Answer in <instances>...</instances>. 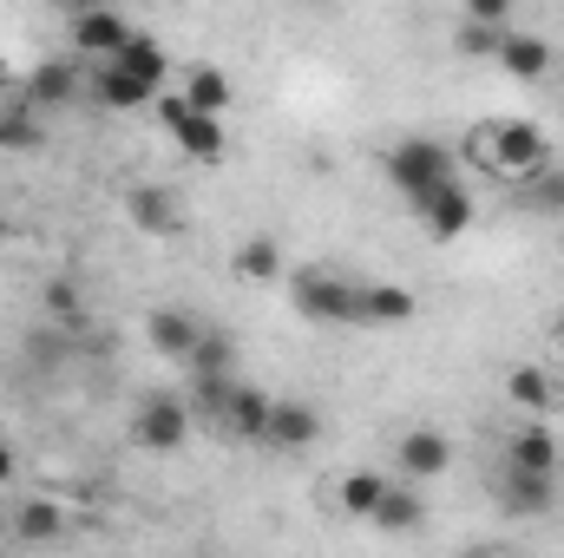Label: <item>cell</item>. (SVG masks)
<instances>
[{
  "mask_svg": "<svg viewBox=\"0 0 564 558\" xmlns=\"http://www.w3.org/2000/svg\"><path fill=\"white\" fill-rule=\"evenodd\" d=\"M473 158L492 178H539V171H552V139L532 119H492L473 132Z\"/></svg>",
  "mask_w": 564,
  "mask_h": 558,
  "instance_id": "1",
  "label": "cell"
},
{
  "mask_svg": "<svg viewBox=\"0 0 564 558\" xmlns=\"http://www.w3.org/2000/svg\"><path fill=\"white\" fill-rule=\"evenodd\" d=\"M289 296L308 322H361V282L335 277V270H295Z\"/></svg>",
  "mask_w": 564,
  "mask_h": 558,
  "instance_id": "2",
  "label": "cell"
},
{
  "mask_svg": "<svg viewBox=\"0 0 564 558\" xmlns=\"http://www.w3.org/2000/svg\"><path fill=\"white\" fill-rule=\"evenodd\" d=\"M381 164H388V178H394L408 197H426L433 184H446V178H453V151H446V144H433V139H401Z\"/></svg>",
  "mask_w": 564,
  "mask_h": 558,
  "instance_id": "3",
  "label": "cell"
},
{
  "mask_svg": "<svg viewBox=\"0 0 564 558\" xmlns=\"http://www.w3.org/2000/svg\"><path fill=\"white\" fill-rule=\"evenodd\" d=\"M158 119H164V132L177 139V151H184V158H197V164H217V158L230 151V132H224V119H197V112L184 106V93L158 99Z\"/></svg>",
  "mask_w": 564,
  "mask_h": 558,
  "instance_id": "4",
  "label": "cell"
},
{
  "mask_svg": "<svg viewBox=\"0 0 564 558\" xmlns=\"http://www.w3.org/2000/svg\"><path fill=\"white\" fill-rule=\"evenodd\" d=\"M132 440L151 447V453H177L191 440V401L177 395H144L139 415H132Z\"/></svg>",
  "mask_w": 564,
  "mask_h": 558,
  "instance_id": "5",
  "label": "cell"
},
{
  "mask_svg": "<svg viewBox=\"0 0 564 558\" xmlns=\"http://www.w3.org/2000/svg\"><path fill=\"white\" fill-rule=\"evenodd\" d=\"M414 211H421V224H426L433 244H453V237L473 224V191H466L459 178H446V184H433L426 197H414Z\"/></svg>",
  "mask_w": 564,
  "mask_h": 558,
  "instance_id": "6",
  "label": "cell"
},
{
  "mask_svg": "<svg viewBox=\"0 0 564 558\" xmlns=\"http://www.w3.org/2000/svg\"><path fill=\"white\" fill-rule=\"evenodd\" d=\"M126 40H132V26H126V13H112V7H79L73 13V53H99L106 66L126 53Z\"/></svg>",
  "mask_w": 564,
  "mask_h": 558,
  "instance_id": "7",
  "label": "cell"
},
{
  "mask_svg": "<svg viewBox=\"0 0 564 558\" xmlns=\"http://www.w3.org/2000/svg\"><path fill=\"white\" fill-rule=\"evenodd\" d=\"M151 348L164 355V362H177V368H191V355H197V342H204V322L191 315V309H151Z\"/></svg>",
  "mask_w": 564,
  "mask_h": 558,
  "instance_id": "8",
  "label": "cell"
},
{
  "mask_svg": "<svg viewBox=\"0 0 564 558\" xmlns=\"http://www.w3.org/2000/svg\"><path fill=\"white\" fill-rule=\"evenodd\" d=\"M552 500H558V480H545V473H519V466L499 473V506H506V513L532 519V513H552Z\"/></svg>",
  "mask_w": 564,
  "mask_h": 558,
  "instance_id": "9",
  "label": "cell"
},
{
  "mask_svg": "<svg viewBox=\"0 0 564 558\" xmlns=\"http://www.w3.org/2000/svg\"><path fill=\"white\" fill-rule=\"evenodd\" d=\"M446 466H453V440H446V433H433V427L401 433V473H408V480H440Z\"/></svg>",
  "mask_w": 564,
  "mask_h": 558,
  "instance_id": "10",
  "label": "cell"
},
{
  "mask_svg": "<svg viewBox=\"0 0 564 558\" xmlns=\"http://www.w3.org/2000/svg\"><path fill=\"white\" fill-rule=\"evenodd\" d=\"M558 433L545 427V420H532V427H519L512 433V460L506 466H519V473H545V480H558Z\"/></svg>",
  "mask_w": 564,
  "mask_h": 558,
  "instance_id": "11",
  "label": "cell"
},
{
  "mask_svg": "<svg viewBox=\"0 0 564 558\" xmlns=\"http://www.w3.org/2000/svg\"><path fill=\"white\" fill-rule=\"evenodd\" d=\"M230 99H237L230 73H217V66H191V73H184V106H191L197 119H224Z\"/></svg>",
  "mask_w": 564,
  "mask_h": 558,
  "instance_id": "12",
  "label": "cell"
},
{
  "mask_svg": "<svg viewBox=\"0 0 564 558\" xmlns=\"http://www.w3.org/2000/svg\"><path fill=\"white\" fill-rule=\"evenodd\" d=\"M112 66H119L126 79H139V86H151V93H158V86L171 79V53H164V46H158L151 33H132V40H126V53H119Z\"/></svg>",
  "mask_w": 564,
  "mask_h": 558,
  "instance_id": "13",
  "label": "cell"
},
{
  "mask_svg": "<svg viewBox=\"0 0 564 558\" xmlns=\"http://www.w3.org/2000/svg\"><path fill=\"white\" fill-rule=\"evenodd\" d=\"M270 408H276L270 395H257V388L237 382V395L224 401V427H230L237 440H270Z\"/></svg>",
  "mask_w": 564,
  "mask_h": 558,
  "instance_id": "14",
  "label": "cell"
},
{
  "mask_svg": "<svg viewBox=\"0 0 564 558\" xmlns=\"http://www.w3.org/2000/svg\"><path fill=\"white\" fill-rule=\"evenodd\" d=\"M388 486H394L388 473L355 466V473H341V493H335V500H341V513H348V519H375V506L388 500Z\"/></svg>",
  "mask_w": 564,
  "mask_h": 558,
  "instance_id": "15",
  "label": "cell"
},
{
  "mask_svg": "<svg viewBox=\"0 0 564 558\" xmlns=\"http://www.w3.org/2000/svg\"><path fill=\"white\" fill-rule=\"evenodd\" d=\"M73 519H66V506L59 500H20V513H13V539H26V546H46V539H59Z\"/></svg>",
  "mask_w": 564,
  "mask_h": 558,
  "instance_id": "16",
  "label": "cell"
},
{
  "mask_svg": "<svg viewBox=\"0 0 564 558\" xmlns=\"http://www.w3.org/2000/svg\"><path fill=\"white\" fill-rule=\"evenodd\" d=\"M126 211H132V224L151 230V237H171V230H177V197H171L164 184H139V191L126 197Z\"/></svg>",
  "mask_w": 564,
  "mask_h": 558,
  "instance_id": "17",
  "label": "cell"
},
{
  "mask_svg": "<svg viewBox=\"0 0 564 558\" xmlns=\"http://www.w3.org/2000/svg\"><path fill=\"white\" fill-rule=\"evenodd\" d=\"M499 66H506L512 79H545V73H552V46L532 40V33H506V40H499Z\"/></svg>",
  "mask_w": 564,
  "mask_h": 558,
  "instance_id": "18",
  "label": "cell"
},
{
  "mask_svg": "<svg viewBox=\"0 0 564 558\" xmlns=\"http://www.w3.org/2000/svg\"><path fill=\"white\" fill-rule=\"evenodd\" d=\"M79 93V66L73 60H46V66H33V79H26V106H66Z\"/></svg>",
  "mask_w": 564,
  "mask_h": 558,
  "instance_id": "19",
  "label": "cell"
},
{
  "mask_svg": "<svg viewBox=\"0 0 564 558\" xmlns=\"http://www.w3.org/2000/svg\"><path fill=\"white\" fill-rule=\"evenodd\" d=\"M315 433H322V415L308 401H276L270 408V440L276 447H315Z\"/></svg>",
  "mask_w": 564,
  "mask_h": 558,
  "instance_id": "20",
  "label": "cell"
},
{
  "mask_svg": "<svg viewBox=\"0 0 564 558\" xmlns=\"http://www.w3.org/2000/svg\"><path fill=\"white\" fill-rule=\"evenodd\" d=\"M361 322H414V289H401V282H375V289H361Z\"/></svg>",
  "mask_w": 564,
  "mask_h": 558,
  "instance_id": "21",
  "label": "cell"
},
{
  "mask_svg": "<svg viewBox=\"0 0 564 558\" xmlns=\"http://www.w3.org/2000/svg\"><path fill=\"white\" fill-rule=\"evenodd\" d=\"M506 395H512L525 415H539V420L558 408V388H552V375H545V368H512V375H506Z\"/></svg>",
  "mask_w": 564,
  "mask_h": 558,
  "instance_id": "22",
  "label": "cell"
},
{
  "mask_svg": "<svg viewBox=\"0 0 564 558\" xmlns=\"http://www.w3.org/2000/svg\"><path fill=\"white\" fill-rule=\"evenodd\" d=\"M421 519H426L421 493H414V486H401V480H394V486H388V500L375 506V526H381V533H421Z\"/></svg>",
  "mask_w": 564,
  "mask_h": 558,
  "instance_id": "23",
  "label": "cell"
},
{
  "mask_svg": "<svg viewBox=\"0 0 564 558\" xmlns=\"http://www.w3.org/2000/svg\"><path fill=\"white\" fill-rule=\"evenodd\" d=\"M237 368V342L224 335V329H204V342H197V355H191V382H217V375H230Z\"/></svg>",
  "mask_w": 564,
  "mask_h": 558,
  "instance_id": "24",
  "label": "cell"
},
{
  "mask_svg": "<svg viewBox=\"0 0 564 558\" xmlns=\"http://www.w3.org/2000/svg\"><path fill=\"white\" fill-rule=\"evenodd\" d=\"M93 93H99V106H112V112H132V106H151V99H158L151 86H139V79H126L119 66H106Z\"/></svg>",
  "mask_w": 564,
  "mask_h": 558,
  "instance_id": "25",
  "label": "cell"
},
{
  "mask_svg": "<svg viewBox=\"0 0 564 558\" xmlns=\"http://www.w3.org/2000/svg\"><path fill=\"white\" fill-rule=\"evenodd\" d=\"M237 277H250V282L282 277V250H276V237H250V244L237 250Z\"/></svg>",
  "mask_w": 564,
  "mask_h": 558,
  "instance_id": "26",
  "label": "cell"
},
{
  "mask_svg": "<svg viewBox=\"0 0 564 558\" xmlns=\"http://www.w3.org/2000/svg\"><path fill=\"white\" fill-rule=\"evenodd\" d=\"M33 144H40L33 106H0V151H33Z\"/></svg>",
  "mask_w": 564,
  "mask_h": 558,
  "instance_id": "27",
  "label": "cell"
},
{
  "mask_svg": "<svg viewBox=\"0 0 564 558\" xmlns=\"http://www.w3.org/2000/svg\"><path fill=\"white\" fill-rule=\"evenodd\" d=\"M46 309H53V322H59V329H79V322H86V296H79V282L53 277V282H46Z\"/></svg>",
  "mask_w": 564,
  "mask_h": 558,
  "instance_id": "28",
  "label": "cell"
},
{
  "mask_svg": "<svg viewBox=\"0 0 564 558\" xmlns=\"http://www.w3.org/2000/svg\"><path fill=\"white\" fill-rule=\"evenodd\" d=\"M532 204L558 217L564 211V171H539V178H532Z\"/></svg>",
  "mask_w": 564,
  "mask_h": 558,
  "instance_id": "29",
  "label": "cell"
},
{
  "mask_svg": "<svg viewBox=\"0 0 564 558\" xmlns=\"http://www.w3.org/2000/svg\"><path fill=\"white\" fill-rule=\"evenodd\" d=\"M466 20H473V26H492V33H506L512 7H506V0H466Z\"/></svg>",
  "mask_w": 564,
  "mask_h": 558,
  "instance_id": "30",
  "label": "cell"
},
{
  "mask_svg": "<svg viewBox=\"0 0 564 558\" xmlns=\"http://www.w3.org/2000/svg\"><path fill=\"white\" fill-rule=\"evenodd\" d=\"M499 40H506V33H492V26H473V20L459 26V53H492V60H499Z\"/></svg>",
  "mask_w": 564,
  "mask_h": 558,
  "instance_id": "31",
  "label": "cell"
},
{
  "mask_svg": "<svg viewBox=\"0 0 564 558\" xmlns=\"http://www.w3.org/2000/svg\"><path fill=\"white\" fill-rule=\"evenodd\" d=\"M7 480H13V453L0 447V486H7Z\"/></svg>",
  "mask_w": 564,
  "mask_h": 558,
  "instance_id": "32",
  "label": "cell"
},
{
  "mask_svg": "<svg viewBox=\"0 0 564 558\" xmlns=\"http://www.w3.org/2000/svg\"><path fill=\"white\" fill-rule=\"evenodd\" d=\"M7 86H13V66H7V60H0V93H7Z\"/></svg>",
  "mask_w": 564,
  "mask_h": 558,
  "instance_id": "33",
  "label": "cell"
},
{
  "mask_svg": "<svg viewBox=\"0 0 564 558\" xmlns=\"http://www.w3.org/2000/svg\"><path fill=\"white\" fill-rule=\"evenodd\" d=\"M466 558H506V552H486V546H479V552H466Z\"/></svg>",
  "mask_w": 564,
  "mask_h": 558,
  "instance_id": "34",
  "label": "cell"
},
{
  "mask_svg": "<svg viewBox=\"0 0 564 558\" xmlns=\"http://www.w3.org/2000/svg\"><path fill=\"white\" fill-rule=\"evenodd\" d=\"M558 335H564V309H558Z\"/></svg>",
  "mask_w": 564,
  "mask_h": 558,
  "instance_id": "35",
  "label": "cell"
},
{
  "mask_svg": "<svg viewBox=\"0 0 564 558\" xmlns=\"http://www.w3.org/2000/svg\"><path fill=\"white\" fill-rule=\"evenodd\" d=\"M558 355H564V342H558Z\"/></svg>",
  "mask_w": 564,
  "mask_h": 558,
  "instance_id": "36",
  "label": "cell"
}]
</instances>
